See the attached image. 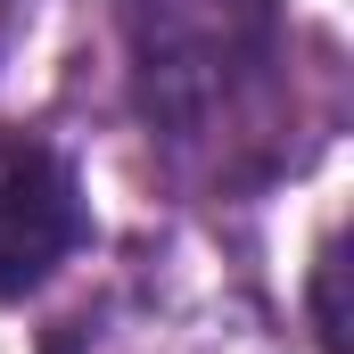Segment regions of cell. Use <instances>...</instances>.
<instances>
[{
	"instance_id": "1",
	"label": "cell",
	"mask_w": 354,
	"mask_h": 354,
	"mask_svg": "<svg viewBox=\"0 0 354 354\" xmlns=\"http://www.w3.org/2000/svg\"><path fill=\"white\" fill-rule=\"evenodd\" d=\"M132 58H140L149 124L198 140L264 83L272 8L264 0H132Z\"/></svg>"
},
{
	"instance_id": "2",
	"label": "cell",
	"mask_w": 354,
	"mask_h": 354,
	"mask_svg": "<svg viewBox=\"0 0 354 354\" xmlns=\"http://www.w3.org/2000/svg\"><path fill=\"white\" fill-rule=\"evenodd\" d=\"M83 248V189L50 149H0V297H33Z\"/></svg>"
}]
</instances>
